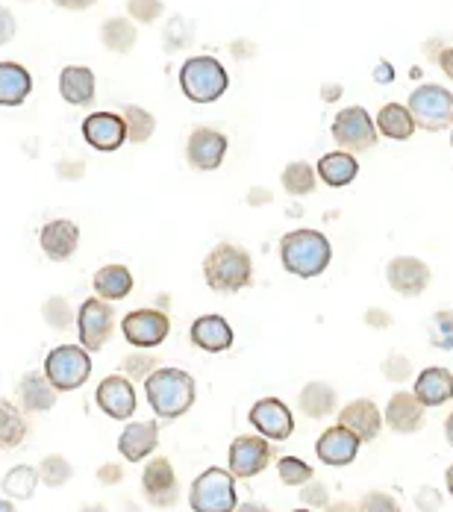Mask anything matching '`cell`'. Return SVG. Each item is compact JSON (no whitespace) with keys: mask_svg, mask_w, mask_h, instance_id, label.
Here are the masks:
<instances>
[{"mask_svg":"<svg viewBox=\"0 0 453 512\" xmlns=\"http://www.w3.org/2000/svg\"><path fill=\"white\" fill-rule=\"evenodd\" d=\"M233 512H271L265 504H253V501H248V504H239Z\"/></svg>","mask_w":453,"mask_h":512,"instance_id":"cell-56","label":"cell"},{"mask_svg":"<svg viewBox=\"0 0 453 512\" xmlns=\"http://www.w3.org/2000/svg\"><path fill=\"white\" fill-rule=\"evenodd\" d=\"M59 392L53 389V383L45 377V371H27L18 380V401L24 412H51L56 407Z\"/></svg>","mask_w":453,"mask_h":512,"instance_id":"cell-24","label":"cell"},{"mask_svg":"<svg viewBox=\"0 0 453 512\" xmlns=\"http://www.w3.org/2000/svg\"><path fill=\"white\" fill-rule=\"evenodd\" d=\"M33 92V77L18 62H0V106H21Z\"/></svg>","mask_w":453,"mask_h":512,"instance_id":"cell-29","label":"cell"},{"mask_svg":"<svg viewBox=\"0 0 453 512\" xmlns=\"http://www.w3.org/2000/svg\"><path fill=\"white\" fill-rule=\"evenodd\" d=\"M277 474H280V480H283L286 486H303V483H309V480L315 477L312 465L298 460V457H283V460H277Z\"/></svg>","mask_w":453,"mask_h":512,"instance_id":"cell-39","label":"cell"},{"mask_svg":"<svg viewBox=\"0 0 453 512\" xmlns=\"http://www.w3.org/2000/svg\"><path fill=\"white\" fill-rule=\"evenodd\" d=\"M356 512H403L401 504L386 495V492H368L359 504H356Z\"/></svg>","mask_w":453,"mask_h":512,"instance_id":"cell-44","label":"cell"},{"mask_svg":"<svg viewBox=\"0 0 453 512\" xmlns=\"http://www.w3.org/2000/svg\"><path fill=\"white\" fill-rule=\"evenodd\" d=\"M280 183H283V189H286L292 198H306V195H312L315 186H318V171H315L309 162L298 159V162H289V165L283 168Z\"/></svg>","mask_w":453,"mask_h":512,"instance_id":"cell-35","label":"cell"},{"mask_svg":"<svg viewBox=\"0 0 453 512\" xmlns=\"http://www.w3.org/2000/svg\"><path fill=\"white\" fill-rule=\"evenodd\" d=\"M159 445V424L156 421H130L118 436V454L127 462H142L151 457Z\"/></svg>","mask_w":453,"mask_h":512,"instance_id":"cell-20","label":"cell"},{"mask_svg":"<svg viewBox=\"0 0 453 512\" xmlns=\"http://www.w3.org/2000/svg\"><path fill=\"white\" fill-rule=\"evenodd\" d=\"M98 0H53V6L59 9H68V12H83V9H92Z\"/></svg>","mask_w":453,"mask_h":512,"instance_id":"cell-53","label":"cell"},{"mask_svg":"<svg viewBox=\"0 0 453 512\" xmlns=\"http://www.w3.org/2000/svg\"><path fill=\"white\" fill-rule=\"evenodd\" d=\"M71 477H74V465L62 454H48L39 462V480L51 489H62L65 483H71Z\"/></svg>","mask_w":453,"mask_h":512,"instance_id":"cell-37","label":"cell"},{"mask_svg":"<svg viewBox=\"0 0 453 512\" xmlns=\"http://www.w3.org/2000/svg\"><path fill=\"white\" fill-rule=\"evenodd\" d=\"M80 512H109L106 507H101V504H89V507H83Z\"/></svg>","mask_w":453,"mask_h":512,"instance_id":"cell-60","label":"cell"},{"mask_svg":"<svg viewBox=\"0 0 453 512\" xmlns=\"http://www.w3.org/2000/svg\"><path fill=\"white\" fill-rule=\"evenodd\" d=\"M430 342L433 348H442V351H453V312L451 309H442L430 318Z\"/></svg>","mask_w":453,"mask_h":512,"instance_id":"cell-40","label":"cell"},{"mask_svg":"<svg viewBox=\"0 0 453 512\" xmlns=\"http://www.w3.org/2000/svg\"><path fill=\"white\" fill-rule=\"evenodd\" d=\"M180 89L192 103L221 101L230 89L227 68L215 56H189L180 65Z\"/></svg>","mask_w":453,"mask_h":512,"instance_id":"cell-4","label":"cell"},{"mask_svg":"<svg viewBox=\"0 0 453 512\" xmlns=\"http://www.w3.org/2000/svg\"><path fill=\"white\" fill-rule=\"evenodd\" d=\"M280 259L289 274H295L301 280H312L327 271V265L333 259V248L321 230L301 227L280 239Z\"/></svg>","mask_w":453,"mask_h":512,"instance_id":"cell-3","label":"cell"},{"mask_svg":"<svg viewBox=\"0 0 453 512\" xmlns=\"http://www.w3.org/2000/svg\"><path fill=\"white\" fill-rule=\"evenodd\" d=\"M95 92H98V83H95V71L86 68V65H65L59 71V95L62 101L71 103V106H92L95 103Z\"/></svg>","mask_w":453,"mask_h":512,"instance_id":"cell-22","label":"cell"},{"mask_svg":"<svg viewBox=\"0 0 453 512\" xmlns=\"http://www.w3.org/2000/svg\"><path fill=\"white\" fill-rule=\"evenodd\" d=\"M39 468L33 465H15L3 474L0 480V489L9 501H30L36 495V486H39Z\"/></svg>","mask_w":453,"mask_h":512,"instance_id":"cell-33","label":"cell"},{"mask_svg":"<svg viewBox=\"0 0 453 512\" xmlns=\"http://www.w3.org/2000/svg\"><path fill=\"white\" fill-rule=\"evenodd\" d=\"M342 98V86H321V101H327V103H333V101H339Z\"/></svg>","mask_w":453,"mask_h":512,"instance_id":"cell-55","label":"cell"},{"mask_svg":"<svg viewBox=\"0 0 453 512\" xmlns=\"http://www.w3.org/2000/svg\"><path fill=\"white\" fill-rule=\"evenodd\" d=\"M121 333H124V339H127L133 348H139V351H153V348H159V345L168 339L171 321H168V315H165L162 309H133V312L124 315Z\"/></svg>","mask_w":453,"mask_h":512,"instance_id":"cell-9","label":"cell"},{"mask_svg":"<svg viewBox=\"0 0 453 512\" xmlns=\"http://www.w3.org/2000/svg\"><path fill=\"white\" fill-rule=\"evenodd\" d=\"M136 280H133V271L127 265H103L98 268L95 280H92V289L101 301H124L130 292H133Z\"/></svg>","mask_w":453,"mask_h":512,"instance_id":"cell-28","label":"cell"},{"mask_svg":"<svg viewBox=\"0 0 453 512\" xmlns=\"http://www.w3.org/2000/svg\"><path fill=\"white\" fill-rule=\"evenodd\" d=\"M365 321H368L374 330H386V327L392 324V315L383 312V309H368V312H365Z\"/></svg>","mask_w":453,"mask_h":512,"instance_id":"cell-51","label":"cell"},{"mask_svg":"<svg viewBox=\"0 0 453 512\" xmlns=\"http://www.w3.org/2000/svg\"><path fill=\"white\" fill-rule=\"evenodd\" d=\"M77 333H80V345L89 354L101 351L115 333V312L109 307V301H101L98 295L86 298L77 309Z\"/></svg>","mask_w":453,"mask_h":512,"instance_id":"cell-10","label":"cell"},{"mask_svg":"<svg viewBox=\"0 0 453 512\" xmlns=\"http://www.w3.org/2000/svg\"><path fill=\"white\" fill-rule=\"evenodd\" d=\"M383 377H386V380H392V383H403V380H409V377H412V365H409V359L403 357V354H392V357L383 359Z\"/></svg>","mask_w":453,"mask_h":512,"instance_id":"cell-45","label":"cell"},{"mask_svg":"<svg viewBox=\"0 0 453 512\" xmlns=\"http://www.w3.org/2000/svg\"><path fill=\"white\" fill-rule=\"evenodd\" d=\"M424 407H442L453 401V374L442 365H430L415 377V392H412Z\"/></svg>","mask_w":453,"mask_h":512,"instance_id":"cell-25","label":"cell"},{"mask_svg":"<svg viewBox=\"0 0 453 512\" xmlns=\"http://www.w3.org/2000/svg\"><path fill=\"white\" fill-rule=\"evenodd\" d=\"M298 407L306 418H327L336 410V389L330 383H321V380H312L306 383L298 395Z\"/></svg>","mask_w":453,"mask_h":512,"instance_id":"cell-31","label":"cell"},{"mask_svg":"<svg viewBox=\"0 0 453 512\" xmlns=\"http://www.w3.org/2000/svg\"><path fill=\"white\" fill-rule=\"evenodd\" d=\"M292 512H312V510H292Z\"/></svg>","mask_w":453,"mask_h":512,"instance_id":"cell-62","label":"cell"},{"mask_svg":"<svg viewBox=\"0 0 453 512\" xmlns=\"http://www.w3.org/2000/svg\"><path fill=\"white\" fill-rule=\"evenodd\" d=\"M121 118L127 124V142H133V145H145L156 130V118L145 106L127 103V106H121Z\"/></svg>","mask_w":453,"mask_h":512,"instance_id":"cell-36","label":"cell"},{"mask_svg":"<svg viewBox=\"0 0 453 512\" xmlns=\"http://www.w3.org/2000/svg\"><path fill=\"white\" fill-rule=\"evenodd\" d=\"M409 112L415 127L427 130V133H439L453 127V92L436 83H424L409 95Z\"/></svg>","mask_w":453,"mask_h":512,"instance_id":"cell-6","label":"cell"},{"mask_svg":"<svg viewBox=\"0 0 453 512\" xmlns=\"http://www.w3.org/2000/svg\"><path fill=\"white\" fill-rule=\"evenodd\" d=\"M445 483H448V492L453 495V465L448 468V474H445Z\"/></svg>","mask_w":453,"mask_h":512,"instance_id":"cell-61","label":"cell"},{"mask_svg":"<svg viewBox=\"0 0 453 512\" xmlns=\"http://www.w3.org/2000/svg\"><path fill=\"white\" fill-rule=\"evenodd\" d=\"M251 424L268 442H286L295 433V415L280 398H262L251 407Z\"/></svg>","mask_w":453,"mask_h":512,"instance_id":"cell-14","label":"cell"},{"mask_svg":"<svg viewBox=\"0 0 453 512\" xmlns=\"http://www.w3.org/2000/svg\"><path fill=\"white\" fill-rule=\"evenodd\" d=\"M165 12L162 0H127V15L136 24H156Z\"/></svg>","mask_w":453,"mask_h":512,"instance_id":"cell-42","label":"cell"},{"mask_svg":"<svg viewBox=\"0 0 453 512\" xmlns=\"http://www.w3.org/2000/svg\"><path fill=\"white\" fill-rule=\"evenodd\" d=\"M451 145H453V127H451Z\"/></svg>","mask_w":453,"mask_h":512,"instance_id":"cell-63","label":"cell"},{"mask_svg":"<svg viewBox=\"0 0 453 512\" xmlns=\"http://www.w3.org/2000/svg\"><path fill=\"white\" fill-rule=\"evenodd\" d=\"M392 80H395V68H392V62H377V68H374V83L386 86V83H392Z\"/></svg>","mask_w":453,"mask_h":512,"instance_id":"cell-52","label":"cell"},{"mask_svg":"<svg viewBox=\"0 0 453 512\" xmlns=\"http://www.w3.org/2000/svg\"><path fill=\"white\" fill-rule=\"evenodd\" d=\"M359 445L362 442L353 436L348 427L336 424V427H327L318 436L315 454H318V460L324 462V465H351L356 460V454H359Z\"/></svg>","mask_w":453,"mask_h":512,"instance_id":"cell-19","label":"cell"},{"mask_svg":"<svg viewBox=\"0 0 453 512\" xmlns=\"http://www.w3.org/2000/svg\"><path fill=\"white\" fill-rule=\"evenodd\" d=\"M386 280L401 298H418L430 286V265L418 256H395L386 265Z\"/></svg>","mask_w":453,"mask_h":512,"instance_id":"cell-16","label":"cell"},{"mask_svg":"<svg viewBox=\"0 0 453 512\" xmlns=\"http://www.w3.org/2000/svg\"><path fill=\"white\" fill-rule=\"evenodd\" d=\"M377 133L392 139V142H406L412 133H415V121H412V112L409 106L403 103H386L380 112H377Z\"/></svg>","mask_w":453,"mask_h":512,"instance_id":"cell-30","label":"cell"},{"mask_svg":"<svg viewBox=\"0 0 453 512\" xmlns=\"http://www.w3.org/2000/svg\"><path fill=\"white\" fill-rule=\"evenodd\" d=\"M192 45V24L186 18H174L165 30V48L168 51H180Z\"/></svg>","mask_w":453,"mask_h":512,"instance_id":"cell-43","label":"cell"},{"mask_svg":"<svg viewBox=\"0 0 453 512\" xmlns=\"http://www.w3.org/2000/svg\"><path fill=\"white\" fill-rule=\"evenodd\" d=\"M227 136L215 127H195L186 142V159L198 171H218L227 156Z\"/></svg>","mask_w":453,"mask_h":512,"instance_id":"cell-15","label":"cell"},{"mask_svg":"<svg viewBox=\"0 0 453 512\" xmlns=\"http://www.w3.org/2000/svg\"><path fill=\"white\" fill-rule=\"evenodd\" d=\"M83 139L101 154L118 151L127 142V124H124L121 112H92V115H86Z\"/></svg>","mask_w":453,"mask_h":512,"instance_id":"cell-17","label":"cell"},{"mask_svg":"<svg viewBox=\"0 0 453 512\" xmlns=\"http://www.w3.org/2000/svg\"><path fill=\"white\" fill-rule=\"evenodd\" d=\"M92 374V357L83 345H59L45 359V377L56 392H74L86 386Z\"/></svg>","mask_w":453,"mask_h":512,"instance_id":"cell-7","label":"cell"},{"mask_svg":"<svg viewBox=\"0 0 453 512\" xmlns=\"http://www.w3.org/2000/svg\"><path fill=\"white\" fill-rule=\"evenodd\" d=\"M39 245L51 262H68L80 248V227L71 218H53L39 230Z\"/></svg>","mask_w":453,"mask_h":512,"instance_id":"cell-18","label":"cell"},{"mask_svg":"<svg viewBox=\"0 0 453 512\" xmlns=\"http://www.w3.org/2000/svg\"><path fill=\"white\" fill-rule=\"evenodd\" d=\"M42 318L48 321L51 330H59V333H65L68 327L77 324V312H74V307L68 304V298H59V295H53V298H48V301L42 304Z\"/></svg>","mask_w":453,"mask_h":512,"instance_id":"cell-38","label":"cell"},{"mask_svg":"<svg viewBox=\"0 0 453 512\" xmlns=\"http://www.w3.org/2000/svg\"><path fill=\"white\" fill-rule=\"evenodd\" d=\"M189 339L195 348H201L206 354H224L233 348V327L227 324L224 315H201L195 318Z\"/></svg>","mask_w":453,"mask_h":512,"instance_id":"cell-21","label":"cell"},{"mask_svg":"<svg viewBox=\"0 0 453 512\" xmlns=\"http://www.w3.org/2000/svg\"><path fill=\"white\" fill-rule=\"evenodd\" d=\"M15 33H18V21H15V15H12V9L0 6V48L9 45V42L15 39Z\"/></svg>","mask_w":453,"mask_h":512,"instance_id":"cell-47","label":"cell"},{"mask_svg":"<svg viewBox=\"0 0 453 512\" xmlns=\"http://www.w3.org/2000/svg\"><path fill=\"white\" fill-rule=\"evenodd\" d=\"M139 42V30L130 18H106L101 24V45L112 53H130Z\"/></svg>","mask_w":453,"mask_h":512,"instance_id":"cell-32","label":"cell"},{"mask_svg":"<svg viewBox=\"0 0 453 512\" xmlns=\"http://www.w3.org/2000/svg\"><path fill=\"white\" fill-rule=\"evenodd\" d=\"M56 174H59L62 180H80V177L86 174V165H83V162H68V159H62V162H56Z\"/></svg>","mask_w":453,"mask_h":512,"instance_id":"cell-50","label":"cell"},{"mask_svg":"<svg viewBox=\"0 0 453 512\" xmlns=\"http://www.w3.org/2000/svg\"><path fill=\"white\" fill-rule=\"evenodd\" d=\"M274 457V448L265 436H236L230 445V474L239 480H251L256 474H262L268 468V462Z\"/></svg>","mask_w":453,"mask_h":512,"instance_id":"cell-12","label":"cell"},{"mask_svg":"<svg viewBox=\"0 0 453 512\" xmlns=\"http://www.w3.org/2000/svg\"><path fill=\"white\" fill-rule=\"evenodd\" d=\"M301 501L306 504V507H312V510H327V504H330V495H327V486L324 483H303L301 489Z\"/></svg>","mask_w":453,"mask_h":512,"instance_id":"cell-46","label":"cell"},{"mask_svg":"<svg viewBox=\"0 0 453 512\" xmlns=\"http://www.w3.org/2000/svg\"><path fill=\"white\" fill-rule=\"evenodd\" d=\"M333 142L348 151V154H365L377 145L380 133L374 118L368 115V109L362 106H345L336 118H333Z\"/></svg>","mask_w":453,"mask_h":512,"instance_id":"cell-8","label":"cell"},{"mask_svg":"<svg viewBox=\"0 0 453 512\" xmlns=\"http://www.w3.org/2000/svg\"><path fill=\"white\" fill-rule=\"evenodd\" d=\"M436 62H439V68L445 71V77H448V80H453V48H445V51H439Z\"/></svg>","mask_w":453,"mask_h":512,"instance_id":"cell-54","label":"cell"},{"mask_svg":"<svg viewBox=\"0 0 453 512\" xmlns=\"http://www.w3.org/2000/svg\"><path fill=\"white\" fill-rule=\"evenodd\" d=\"M203 280L218 295H236L253 283V259L242 245L221 242L203 256Z\"/></svg>","mask_w":453,"mask_h":512,"instance_id":"cell-2","label":"cell"},{"mask_svg":"<svg viewBox=\"0 0 453 512\" xmlns=\"http://www.w3.org/2000/svg\"><path fill=\"white\" fill-rule=\"evenodd\" d=\"M424 410L427 407L412 392H398L386 407V424L395 433H418L424 427Z\"/></svg>","mask_w":453,"mask_h":512,"instance_id":"cell-26","label":"cell"},{"mask_svg":"<svg viewBox=\"0 0 453 512\" xmlns=\"http://www.w3.org/2000/svg\"><path fill=\"white\" fill-rule=\"evenodd\" d=\"M327 512H356V507L348 501H336V504H327Z\"/></svg>","mask_w":453,"mask_h":512,"instance_id":"cell-57","label":"cell"},{"mask_svg":"<svg viewBox=\"0 0 453 512\" xmlns=\"http://www.w3.org/2000/svg\"><path fill=\"white\" fill-rule=\"evenodd\" d=\"M315 171H318V180L327 183L330 189H345V186H351L353 180H356L359 162H356V156L339 148V151H330V154L321 156Z\"/></svg>","mask_w":453,"mask_h":512,"instance_id":"cell-27","label":"cell"},{"mask_svg":"<svg viewBox=\"0 0 453 512\" xmlns=\"http://www.w3.org/2000/svg\"><path fill=\"white\" fill-rule=\"evenodd\" d=\"M95 401H98V407H101L103 415H109V418H115V421H130V418L136 415V407H139V401H136V386H133V380L124 377V374H109V377H103L101 383H98Z\"/></svg>","mask_w":453,"mask_h":512,"instance_id":"cell-13","label":"cell"},{"mask_svg":"<svg viewBox=\"0 0 453 512\" xmlns=\"http://www.w3.org/2000/svg\"><path fill=\"white\" fill-rule=\"evenodd\" d=\"M27 418L21 410H15L9 401H0V451H12L21 448L27 439Z\"/></svg>","mask_w":453,"mask_h":512,"instance_id":"cell-34","label":"cell"},{"mask_svg":"<svg viewBox=\"0 0 453 512\" xmlns=\"http://www.w3.org/2000/svg\"><path fill=\"white\" fill-rule=\"evenodd\" d=\"M142 492L145 501L156 510H171L180 501V483H177V471L171 460L165 457H153L145 471H142Z\"/></svg>","mask_w":453,"mask_h":512,"instance_id":"cell-11","label":"cell"},{"mask_svg":"<svg viewBox=\"0 0 453 512\" xmlns=\"http://www.w3.org/2000/svg\"><path fill=\"white\" fill-rule=\"evenodd\" d=\"M156 368H159V359L153 357V354H145V351L130 354V357H124V362H121L124 377H130L133 383H136V380H148Z\"/></svg>","mask_w":453,"mask_h":512,"instance_id":"cell-41","label":"cell"},{"mask_svg":"<svg viewBox=\"0 0 453 512\" xmlns=\"http://www.w3.org/2000/svg\"><path fill=\"white\" fill-rule=\"evenodd\" d=\"M189 507L195 512H233L239 507L236 498V477L230 468H206L201 477H195L189 489Z\"/></svg>","mask_w":453,"mask_h":512,"instance_id":"cell-5","label":"cell"},{"mask_svg":"<svg viewBox=\"0 0 453 512\" xmlns=\"http://www.w3.org/2000/svg\"><path fill=\"white\" fill-rule=\"evenodd\" d=\"M445 436H448V442H451L453 448V412L448 415V421H445Z\"/></svg>","mask_w":453,"mask_h":512,"instance_id":"cell-59","label":"cell"},{"mask_svg":"<svg viewBox=\"0 0 453 512\" xmlns=\"http://www.w3.org/2000/svg\"><path fill=\"white\" fill-rule=\"evenodd\" d=\"M0 512H18L15 510V501H9V498H0Z\"/></svg>","mask_w":453,"mask_h":512,"instance_id":"cell-58","label":"cell"},{"mask_svg":"<svg viewBox=\"0 0 453 512\" xmlns=\"http://www.w3.org/2000/svg\"><path fill=\"white\" fill-rule=\"evenodd\" d=\"M145 395L156 418L174 421L195 407L198 386H195V377L183 368H156L145 380Z\"/></svg>","mask_w":453,"mask_h":512,"instance_id":"cell-1","label":"cell"},{"mask_svg":"<svg viewBox=\"0 0 453 512\" xmlns=\"http://www.w3.org/2000/svg\"><path fill=\"white\" fill-rule=\"evenodd\" d=\"M98 480H101L103 486H118L124 480V468L118 462H103L101 468H98Z\"/></svg>","mask_w":453,"mask_h":512,"instance_id":"cell-49","label":"cell"},{"mask_svg":"<svg viewBox=\"0 0 453 512\" xmlns=\"http://www.w3.org/2000/svg\"><path fill=\"white\" fill-rule=\"evenodd\" d=\"M339 424H342V427H348L359 442H374V439L380 436L383 415H380V410H377V404H374V401L359 398V401H351L345 410L339 412Z\"/></svg>","mask_w":453,"mask_h":512,"instance_id":"cell-23","label":"cell"},{"mask_svg":"<svg viewBox=\"0 0 453 512\" xmlns=\"http://www.w3.org/2000/svg\"><path fill=\"white\" fill-rule=\"evenodd\" d=\"M415 504H418L424 512H439V507H442V495H439L436 489L424 486V489L415 495Z\"/></svg>","mask_w":453,"mask_h":512,"instance_id":"cell-48","label":"cell"}]
</instances>
